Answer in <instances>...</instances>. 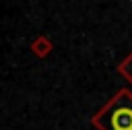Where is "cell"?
Masks as SVG:
<instances>
[{"label": "cell", "mask_w": 132, "mask_h": 130, "mask_svg": "<svg viewBox=\"0 0 132 130\" xmlns=\"http://www.w3.org/2000/svg\"><path fill=\"white\" fill-rule=\"evenodd\" d=\"M91 124L95 130H132V91L120 89L91 116Z\"/></svg>", "instance_id": "obj_1"}, {"label": "cell", "mask_w": 132, "mask_h": 130, "mask_svg": "<svg viewBox=\"0 0 132 130\" xmlns=\"http://www.w3.org/2000/svg\"><path fill=\"white\" fill-rule=\"evenodd\" d=\"M31 52H33V56H37V58H47L50 54H52V50H54V43H52V39L47 37V35H37V37H33V41H31Z\"/></svg>", "instance_id": "obj_2"}, {"label": "cell", "mask_w": 132, "mask_h": 130, "mask_svg": "<svg viewBox=\"0 0 132 130\" xmlns=\"http://www.w3.org/2000/svg\"><path fill=\"white\" fill-rule=\"evenodd\" d=\"M118 72H120L128 83H132V52H130V54L118 64Z\"/></svg>", "instance_id": "obj_3"}]
</instances>
